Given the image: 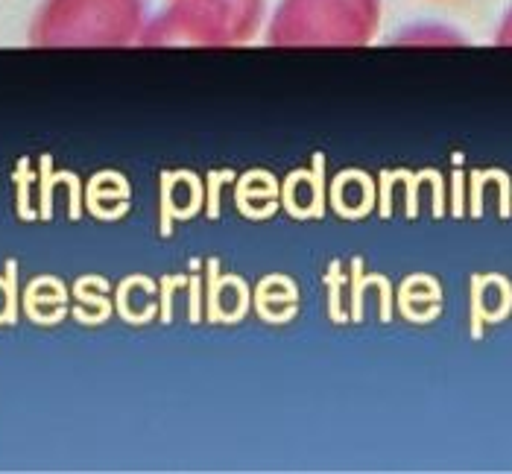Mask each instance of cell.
I'll use <instances>...</instances> for the list:
<instances>
[{
	"instance_id": "6da1fadb",
	"label": "cell",
	"mask_w": 512,
	"mask_h": 474,
	"mask_svg": "<svg viewBox=\"0 0 512 474\" xmlns=\"http://www.w3.org/2000/svg\"><path fill=\"white\" fill-rule=\"evenodd\" d=\"M378 18V0H290L276 18L278 41H366Z\"/></svg>"
},
{
	"instance_id": "7a4b0ae2",
	"label": "cell",
	"mask_w": 512,
	"mask_h": 474,
	"mask_svg": "<svg viewBox=\"0 0 512 474\" xmlns=\"http://www.w3.org/2000/svg\"><path fill=\"white\" fill-rule=\"evenodd\" d=\"M498 41H504V44H512V9L507 12V18L501 21V30H498Z\"/></svg>"
}]
</instances>
